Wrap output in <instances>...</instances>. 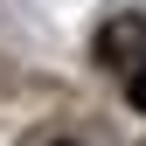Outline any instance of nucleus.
Returning <instances> with one entry per match:
<instances>
[{
    "instance_id": "1",
    "label": "nucleus",
    "mask_w": 146,
    "mask_h": 146,
    "mask_svg": "<svg viewBox=\"0 0 146 146\" xmlns=\"http://www.w3.org/2000/svg\"><path fill=\"white\" fill-rule=\"evenodd\" d=\"M98 63H111V70L146 63V14H118V21L98 35Z\"/></svg>"
},
{
    "instance_id": "2",
    "label": "nucleus",
    "mask_w": 146,
    "mask_h": 146,
    "mask_svg": "<svg viewBox=\"0 0 146 146\" xmlns=\"http://www.w3.org/2000/svg\"><path fill=\"white\" fill-rule=\"evenodd\" d=\"M125 98H132L139 111H146V63H132V84H125Z\"/></svg>"
},
{
    "instance_id": "3",
    "label": "nucleus",
    "mask_w": 146,
    "mask_h": 146,
    "mask_svg": "<svg viewBox=\"0 0 146 146\" xmlns=\"http://www.w3.org/2000/svg\"><path fill=\"white\" fill-rule=\"evenodd\" d=\"M49 146H77V139H49Z\"/></svg>"
}]
</instances>
